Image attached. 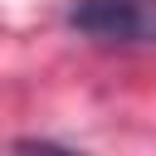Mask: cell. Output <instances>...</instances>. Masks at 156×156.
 I'll return each instance as SVG.
<instances>
[{
	"instance_id": "1",
	"label": "cell",
	"mask_w": 156,
	"mask_h": 156,
	"mask_svg": "<svg viewBox=\"0 0 156 156\" xmlns=\"http://www.w3.org/2000/svg\"><path fill=\"white\" fill-rule=\"evenodd\" d=\"M68 29L112 49H156V0H73Z\"/></svg>"
}]
</instances>
